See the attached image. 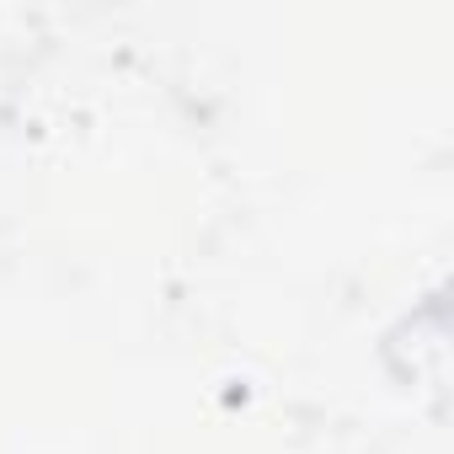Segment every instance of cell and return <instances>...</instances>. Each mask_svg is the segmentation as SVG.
<instances>
[{"instance_id": "6da1fadb", "label": "cell", "mask_w": 454, "mask_h": 454, "mask_svg": "<svg viewBox=\"0 0 454 454\" xmlns=\"http://www.w3.org/2000/svg\"><path fill=\"white\" fill-rule=\"evenodd\" d=\"M385 364L401 385H433L449 374V310L443 300L417 305L411 316H401V326L385 337Z\"/></svg>"}]
</instances>
